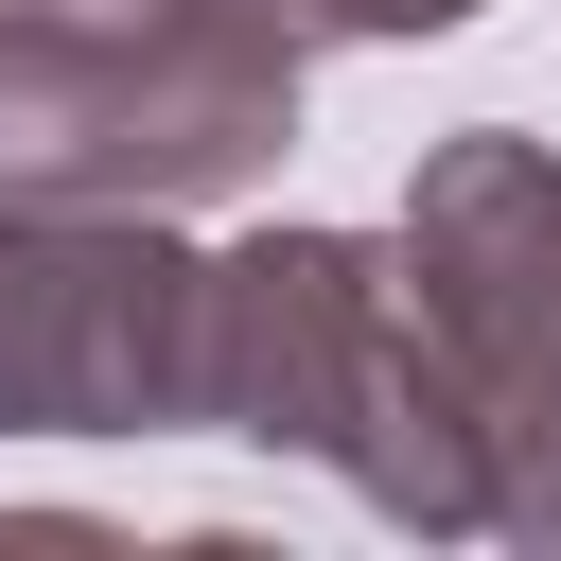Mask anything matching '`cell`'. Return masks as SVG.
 <instances>
[{"label":"cell","instance_id":"1","mask_svg":"<svg viewBox=\"0 0 561 561\" xmlns=\"http://www.w3.org/2000/svg\"><path fill=\"white\" fill-rule=\"evenodd\" d=\"M193 438L316 456L403 543H491V438L386 228H245L193 263Z\"/></svg>","mask_w":561,"mask_h":561},{"label":"cell","instance_id":"2","mask_svg":"<svg viewBox=\"0 0 561 561\" xmlns=\"http://www.w3.org/2000/svg\"><path fill=\"white\" fill-rule=\"evenodd\" d=\"M280 0H0V193L70 210H228L298 158Z\"/></svg>","mask_w":561,"mask_h":561},{"label":"cell","instance_id":"3","mask_svg":"<svg viewBox=\"0 0 561 561\" xmlns=\"http://www.w3.org/2000/svg\"><path fill=\"white\" fill-rule=\"evenodd\" d=\"M386 245L456 351L473 438H491V543L561 561V140H526V123L421 140Z\"/></svg>","mask_w":561,"mask_h":561},{"label":"cell","instance_id":"4","mask_svg":"<svg viewBox=\"0 0 561 561\" xmlns=\"http://www.w3.org/2000/svg\"><path fill=\"white\" fill-rule=\"evenodd\" d=\"M193 263L175 210L0 193V438H193Z\"/></svg>","mask_w":561,"mask_h":561},{"label":"cell","instance_id":"5","mask_svg":"<svg viewBox=\"0 0 561 561\" xmlns=\"http://www.w3.org/2000/svg\"><path fill=\"white\" fill-rule=\"evenodd\" d=\"M491 0H298V35H473Z\"/></svg>","mask_w":561,"mask_h":561}]
</instances>
